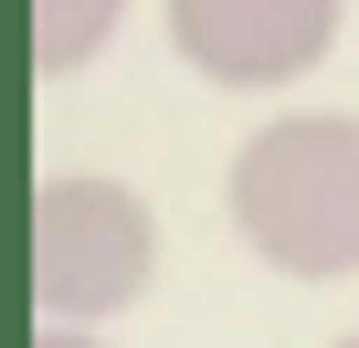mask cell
<instances>
[{
    "label": "cell",
    "instance_id": "1",
    "mask_svg": "<svg viewBox=\"0 0 359 348\" xmlns=\"http://www.w3.org/2000/svg\"><path fill=\"white\" fill-rule=\"evenodd\" d=\"M222 211H233V232L264 274L348 285L359 274V116L348 106L264 116L222 169Z\"/></svg>",
    "mask_w": 359,
    "mask_h": 348
},
{
    "label": "cell",
    "instance_id": "2",
    "mask_svg": "<svg viewBox=\"0 0 359 348\" xmlns=\"http://www.w3.org/2000/svg\"><path fill=\"white\" fill-rule=\"evenodd\" d=\"M148 285H158V211H148V190L106 180V169H53L32 190V306L106 327Z\"/></svg>",
    "mask_w": 359,
    "mask_h": 348
},
{
    "label": "cell",
    "instance_id": "3",
    "mask_svg": "<svg viewBox=\"0 0 359 348\" xmlns=\"http://www.w3.org/2000/svg\"><path fill=\"white\" fill-rule=\"evenodd\" d=\"M169 53L222 95H275L338 53L348 0H158Z\"/></svg>",
    "mask_w": 359,
    "mask_h": 348
},
{
    "label": "cell",
    "instance_id": "4",
    "mask_svg": "<svg viewBox=\"0 0 359 348\" xmlns=\"http://www.w3.org/2000/svg\"><path fill=\"white\" fill-rule=\"evenodd\" d=\"M127 32V0H32V74L64 85Z\"/></svg>",
    "mask_w": 359,
    "mask_h": 348
},
{
    "label": "cell",
    "instance_id": "5",
    "mask_svg": "<svg viewBox=\"0 0 359 348\" xmlns=\"http://www.w3.org/2000/svg\"><path fill=\"white\" fill-rule=\"evenodd\" d=\"M32 348H106V327H85V316H43Z\"/></svg>",
    "mask_w": 359,
    "mask_h": 348
},
{
    "label": "cell",
    "instance_id": "6",
    "mask_svg": "<svg viewBox=\"0 0 359 348\" xmlns=\"http://www.w3.org/2000/svg\"><path fill=\"white\" fill-rule=\"evenodd\" d=\"M338 348H359V327H348V337H338Z\"/></svg>",
    "mask_w": 359,
    "mask_h": 348
}]
</instances>
